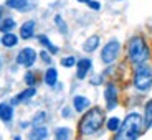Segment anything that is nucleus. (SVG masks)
Wrapping results in <instances>:
<instances>
[{
    "label": "nucleus",
    "mask_w": 152,
    "mask_h": 140,
    "mask_svg": "<svg viewBox=\"0 0 152 140\" xmlns=\"http://www.w3.org/2000/svg\"><path fill=\"white\" fill-rule=\"evenodd\" d=\"M73 106H75V109L78 110V112H83L84 109L89 107V101H88L86 97H83V96H76V97L73 99Z\"/></svg>",
    "instance_id": "ddd939ff"
},
{
    "label": "nucleus",
    "mask_w": 152,
    "mask_h": 140,
    "mask_svg": "<svg viewBox=\"0 0 152 140\" xmlns=\"http://www.w3.org/2000/svg\"><path fill=\"white\" fill-rule=\"evenodd\" d=\"M99 46V36H91V38H88V41L84 43V51L86 53H91V51H94L96 48Z\"/></svg>",
    "instance_id": "dca6fc26"
},
{
    "label": "nucleus",
    "mask_w": 152,
    "mask_h": 140,
    "mask_svg": "<svg viewBox=\"0 0 152 140\" xmlns=\"http://www.w3.org/2000/svg\"><path fill=\"white\" fill-rule=\"evenodd\" d=\"M119 127H121V120H119L118 117H111L109 120H107V129H109L111 132H116Z\"/></svg>",
    "instance_id": "412c9836"
},
{
    "label": "nucleus",
    "mask_w": 152,
    "mask_h": 140,
    "mask_svg": "<svg viewBox=\"0 0 152 140\" xmlns=\"http://www.w3.org/2000/svg\"><path fill=\"white\" fill-rule=\"evenodd\" d=\"M78 2H81V4H86L88 0H78Z\"/></svg>",
    "instance_id": "cd10ccee"
},
{
    "label": "nucleus",
    "mask_w": 152,
    "mask_h": 140,
    "mask_svg": "<svg viewBox=\"0 0 152 140\" xmlns=\"http://www.w3.org/2000/svg\"><path fill=\"white\" fill-rule=\"evenodd\" d=\"M119 51H121V45H119V41L111 40V41L103 48V51H101V59H103L106 65H111L113 61H116Z\"/></svg>",
    "instance_id": "39448f33"
},
{
    "label": "nucleus",
    "mask_w": 152,
    "mask_h": 140,
    "mask_svg": "<svg viewBox=\"0 0 152 140\" xmlns=\"http://www.w3.org/2000/svg\"><path fill=\"white\" fill-rule=\"evenodd\" d=\"M33 35H35V22L33 20H28V22H25L22 25V28H20V36H22L23 40H30Z\"/></svg>",
    "instance_id": "9d476101"
},
{
    "label": "nucleus",
    "mask_w": 152,
    "mask_h": 140,
    "mask_svg": "<svg viewBox=\"0 0 152 140\" xmlns=\"http://www.w3.org/2000/svg\"><path fill=\"white\" fill-rule=\"evenodd\" d=\"M48 137V130L45 127H35L33 130L30 132V140H45Z\"/></svg>",
    "instance_id": "f8f14e48"
},
{
    "label": "nucleus",
    "mask_w": 152,
    "mask_h": 140,
    "mask_svg": "<svg viewBox=\"0 0 152 140\" xmlns=\"http://www.w3.org/2000/svg\"><path fill=\"white\" fill-rule=\"evenodd\" d=\"M134 86L136 89L145 92L152 87V68L147 65H139L134 71Z\"/></svg>",
    "instance_id": "20e7f679"
},
{
    "label": "nucleus",
    "mask_w": 152,
    "mask_h": 140,
    "mask_svg": "<svg viewBox=\"0 0 152 140\" xmlns=\"http://www.w3.org/2000/svg\"><path fill=\"white\" fill-rule=\"evenodd\" d=\"M104 99H106V106L107 109H116V104H118V89L114 84H107L106 91H104Z\"/></svg>",
    "instance_id": "0eeeda50"
},
{
    "label": "nucleus",
    "mask_w": 152,
    "mask_h": 140,
    "mask_svg": "<svg viewBox=\"0 0 152 140\" xmlns=\"http://www.w3.org/2000/svg\"><path fill=\"white\" fill-rule=\"evenodd\" d=\"M0 43H2L5 48H12V46H15L17 43H18V38H17L13 33H5L4 38L0 40Z\"/></svg>",
    "instance_id": "4468645a"
},
{
    "label": "nucleus",
    "mask_w": 152,
    "mask_h": 140,
    "mask_svg": "<svg viewBox=\"0 0 152 140\" xmlns=\"http://www.w3.org/2000/svg\"><path fill=\"white\" fill-rule=\"evenodd\" d=\"M55 137H56V140H68L69 129H66V127H60V129L55 130Z\"/></svg>",
    "instance_id": "aec40b11"
},
{
    "label": "nucleus",
    "mask_w": 152,
    "mask_h": 140,
    "mask_svg": "<svg viewBox=\"0 0 152 140\" xmlns=\"http://www.w3.org/2000/svg\"><path fill=\"white\" fill-rule=\"evenodd\" d=\"M13 140H22V139H20V137H18V135H17V137H15V139H13Z\"/></svg>",
    "instance_id": "c85d7f7f"
},
{
    "label": "nucleus",
    "mask_w": 152,
    "mask_h": 140,
    "mask_svg": "<svg viewBox=\"0 0 152 140\" xmlns=\"http://www.w3.org/2000/svg\"><path fill=\"white\" fill-rule=\"evenodd\" d=\"M89 69H91V59L83 58V59L78 61V71H76V76H78L80 79H84L86 74L89 73Z\"/></svg>",
    "instance_id": "1a4fd4ad"
},
{
    "label": "nucleus",
    "mask_w": 152,
    "mask_h": 140,
    "mask_svg": "<svg viewBox=\"0 0 152 140\" xmlns=\"http://www.w3.org/2000/svg\"><path fill=\"white\" fill-rule=\"evenodd\" d=\"M42 58H43V61H46V63H50V56H48V53H46V51H42Z\"/></svg>",
    "instance_id": "bb28decb"
},
{
    "label": "nucleus",
    "mask_w": 152,
    "mask_h": 140,
    "mask_svg": "<svg viewBox=\"0 0 152 140\" xmlns=\"http://www.w3.org/2000/svg\"><path fill=\"white\" fill-rule=\"evenodd\" d=\"M35 92H37V91H35V87H28L27 91H23V92H20V94L17 96L15 99H13V102L17 104V102H22V101H27V99L33 97V96H35Z\"/></svg>",
    "instance_id": "f3484780"
},
{
    "label": "nucleus",
    "mask_w": 152,
    "mask_h": 140,
    "mask_svg": "<svg viewBox=\"0 0 152 140\" xmlns=\"http://www.w3.org/2000/svg\"><path fill=\"white\" fill-rule=\"evenodd\" d=\"M7 7L13 8V10H18V12H25V10L33 8V4L28 2V0H7Z\"/></svg>",
    "instance_id": "6e6552de"
},
{
    "label": "nucleus",
    "mask_w": 152,
    "mask_h": 140,
    "mask_svg": "<svg viewBox=\"0 0 152 140\" xmlns=\"http://www.w3.org/2000/svg\"><path fill=\"white\" fill-rule=\"evenodd\" d=\"M13 117V107L8 104H0V120L10 122Z\"/></svg>",
    "instance_id": "9b49d317"
},
{
    "label": "nucleus",
    "mask_w": 152,
    "mask_h": 140,
    "mask_svg": "<svg viewBox=\"0 0 152 140\" xmlns=\"http://www.w3.org/2000/svg\"><path fill=\"white\" fill-rule=\"evenodd\" d=\"M13 28H15V20L13 18H5L0 23V30L4 31V33H10Z\"/></svg>",
    "instance_id": "6ab92c4d"
},
{
    "label": "nucleus",
    "mask_w": 152,
    "mask_h": 140,
    "mask_svg": "<svg viewBox=\"0 0 152 140\" xmlns=\"http://www.w3.org/2000/svg\"><path fill=\"white\" fill-rule=\"evenodd\" d=\"M144 125V119L137 112L129 114L118 129V133L114 135V140H136L141 133V129Z\"/></svg>",
    "instance_id": "f257e3e1"
},
{
    "label": "nucleus",
    "mask_w": 152,
    "mask_h": 140,
    "mask_svg": "<svg viewBox=\"0 0 152 140\" xmlns=\"http://www.w3.org/2000/svg\"><path fill=\"white\" fill-rule=\"evenodd\" d=\"M104 124V112L99 107H93L83 115L80 122V132L83 135H93Z\"/></svg>",
    "instance_id": "f03ea898"
},
{
    "label": "nucleus",
    "mask_w": 152,
    "mask_h": 140,
    "mask_svg": "<svg viewBox=\"0 0 152 140\" xmlns=\"http://www.w3.org/2000/svg\"><path fill=\"white\" fill-rule=\"evenodd\" d=\"M38 40H40V43H42V45H45L46 48H48L50 51H51V53H58V48H56V46H53L51 43H50V40L45 36V35H42V36L38 38Z\"/></svg>",
    "instance_id": "4be33fe9"
},
{
    "label": "nucleus",
    "mask_w": 152,
    "mask_h": 140,
    "mask_svg": "<svg viewBox=\"0 0 152 140\" xmlns=\"http://www.w3.org/2000/svg\"><path fill=\"white\" fill-rule=\"evenodd\" d=\"M86 4H88V5H89V7H91V8H93V10H99V8H101V5H99V4H98V2H94V0H88Z\"/></svg>",
    "instance_id": "a878e982"
},
{
    "label": "nucleus",
    "mask_w": 152,
    "mask_h": 140,
    "mask_svg": "<svg viewBox=\"0 0 152 140\" xmlns=\"http://www.w3.org/2000/svg\"><path fill=\"white\" fill-rule=\"evenodd\" d=\"M45 119H46V114L45 112H38L37 115L33 117V120H31V122H33L35 127H40V124H42V122H45Z\"/></svg>",
    "instance_id": "5701e85b"
},
{
    "label": "nucleus",
    "mask_w": 152,
    "mask_h": 140,
    "mask_svg": "<svg viewBox=\"0 0 152 140\" xmlns=\"http://www.w3.org/2000/svg\"><path fill=\"white\" fill-rule=\"evenodd\" d=\"M144 125L145 127H152V99L145 104V114H144Z\"/></svg>",
    "instance_id": "a211bd4d"
},
{
    "label": "nucleus",
    "mask_w": 152,
    "mask_h": 140,
    "mask_svg": "<svg viewBox=\"0 0 152 140\" xmlns=\"http://www.w3.org/2000/svg\"><path fill=\"white\" fill-rule=\"evenodd\" d=\"M35 59H37V53H35L33 48H23L22 51L17 54V63L25 66V68H30L35 63Z\"/></svg>",
    "instance_id": "423d86ee"
},
{
    "label": "nucleus",
    "mask_w": 152,
    "mask_h": 140,
    "mask_svg": "<svg viewBox=\"0 0 152 140\" xmlns=\"http://www.w3.org/2000/svg\"><path fill=\"white\" fill-rule=\"evenodd\" d=\"M25 83H27L28 86L35 84V74L33 73H27V74H25Z\"/></svg>",
    "instance_id": "393cba45"
},
{
    "label": "nucleus",
    "mask_w": 152,
    "mask_h": 140,
    "mask_svg": "<svg viewBox=\"0 0 152 140\" xmlns=\"http://www.w3.org/2000/svg\"><path fill=\"white\" fill-rule=\"evenodd\" d=\"M58 81V71L55 68H50L48 71L45 73V83L48 84V86H55Z\"/></svg>",
    "instance_id": "2eb2a0df"
},
{
    "label": "nucleus",
    "mask_w": 152,
    "mask_h": 140,
    "mask_svg": "<svg viewBox=\"0 0 152 140\" xmlns=\"http://www.w3.org/2000/svg\"><path fill=\"white\" fill-rule=\"evenodd\" d=\"M0 17H2V8H0Z\"/></svg>",
    "instance_id": "c756f323"
},
{
    "label": "nucleus",
    "mask_w": 152,
    "mask_h": 140,
    "mask_svg": "<svg viewBox=\"0 0 152 140\" xmlns=\"http://www.w3.org/2000/svg\"><path fill=\"white\" fill-rule=\"evenodd\" d=\"M127 56H129L131 63H134V65L145 63L149 59V56H151L147 43L141 36H134L129 41V45H127Z\"/></svg>",
    "instance_id": "7ed1b4c3"
},
{
    "label": "nucleus",
    "mask_w": 152,
    "mask_h": 140,
    "mask_svg": "<svg viewBox=\"0 0 152 140\" xmlns=\"http://www.w3.org/2000/svg\"><path fill=\"white\" fill-rule=\"evenodd\" d=\"M61 65L65 66V68H71V66L76 65V59L73 56H68V58H63L61 59Z\"/></svg>",
    "instance_id": "b1692460"
}]
</instances>
